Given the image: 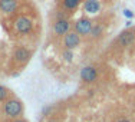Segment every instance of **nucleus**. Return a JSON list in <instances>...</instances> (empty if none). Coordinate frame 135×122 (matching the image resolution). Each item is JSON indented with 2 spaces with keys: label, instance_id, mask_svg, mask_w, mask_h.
<instances>
[{
  "label": "nucleus",
  "instance_id": "f257e3e1",
  "mask_svg": "<svg viewBox=\"0 0 135 122\" xmlns=\"http://www.w3.org/2000/svg\"><path fill=\"white\" fill-rule=\"evenodd\" d=\"M4 115L9 118H19L23 112V104L19 99H9L4 104Z\"/></svg>",
  "mask_w": 135,
  "mask_h": 122
},
{
  "label": "nucleus",
  "instance_id": "f03ea898",
  "mask_svg": "<svg viewBox=\"0 0 135 122\" xmlns=\"http://www.w3.org/2000/svg\"><path fill=\"white\" fill-rule=\"evenodd\" d=\"M15 27H16L17 33L26 35V33H30L32 27H33V23H32V20L29 17H26V16H19L15 22Z\"/></svg>",
  "mask_w": 135,
  "mask_h": 122
},
{
  "label": "nucleus",
  "instance_id": "7ed1b4c3",
  "mask_svg": "<svg viewBox=\"0 0 135 122\" xmlns=\"http://www.w3.org/2000/svg\"><path fill=\"white\" fill-rule=\"evenodd\" d=\"M81 43V37L76 32H68V35H65V39H63V45H65L66 49L72 50L73 47H76Z\"/></svg>",
  "mask_w": 135,
  "mask_h": 122
},
{
  "label": "nucleus",
  "instance_id": "20e7f679",
  "mask_svg": "<svg viewBox=\"0 0 135 122\" xmlns=\"http://www.w3.org/2000/svg\"><path fill=\"white\" fill-rule=\"evenodd\" d=\"M92 26L94 25H92V22L89 19H79L75 23V30L79 35H88V33H91Z\"/></svg>",
  "mask_w": 135,
  "mask_h": 122
},
{
  "label": "nucleus",
  "instance_id": "39448f33",
  "mask_svg": "<svg viewBox=\"0 0 135 122\" xmlns=\"http://www.w3.org/2000/svg\"><path fill=\"white\" fill-rule=\"evenodd\" d=\"M79 76H81V79L83 82H94L96 79V76H98V72H96V69L94 66H85L83 69H81V73H79Z\"/></svg>",
  "mask_w": 135,
  "mask_h": 122
},
{
  "label": "nucleus",
  "instance_id": "423d86ee",
  "mask_svg": "<svg viewBox=\"0 0 135 122\" xmlns=\"http://www.w3.org/2000/svg\"><path fill=\"white\" fill-rule=\"evenodd\" d=\"M70 29V23L66 19H57L53 23V32L56 35H66Z\"/></svg>",
  "mask_w": 135,
  "mask_h": 122
},
{
  "label": "nucleus",
  "instance_id": "0eeeda50",
  "mask_svg": "<svg viewBox=\"0 0 135 122\" xmlns=\"http://www.w3.org/2000/svg\"><path fill=\"white\" fill-rule=\"evenodd\" d=\"M13 57L16 62H26V60L30 59V50L25 46H19L17 49L15 50Z\"/></svg>",
  "mask_w": 135,
  "mask_h": 122
},
{
  "label": "nucleus",
  "instance_id": "6e6552de",
  "mask_svg": "<svg viewBox=\"0 0 135 122\" xmlns=\"http://www.w3.org/2000/svg\"><path fill=\"white\" fill-rule=\"evenodd\" d=\"M0 10L3 13H13L17 10V0H0Z\"/></svg>",
  "mask_w": 135,
  "mask_h": 122
},
{
  "label": "nucleus",
  "instance_id": "1a4fd4ad",
  "mask_svg": "<svg viewBox=\"0 0 135 122\" xmlns=\"http://www.w3.org/2000/svg\"><path fill=\"white\" fill-rule=\"evenodd\" d=\"M134 40H135V33H134L132 30H125V32H122V33L119 35V37H118V42H119L121 45H124V46L131 45Z\"/></svg>",
  "mask_w": 135,
  "mask_h": 122
},
{
  "label": "nucleus",
  "instance_id": "9d476101",
  "mask_svg": "<svg viewBox=\"0 0 135 122\" xmlns=\"http://www.w3.org/2000/svg\"><path fill=\"white\" fill-rule=\"evenodd\" d=\"M83 6H85V12L88 13H98L101 9V3L98 0H86Z\"/></svg>",
  "mask_w": 135,
  "mask_h": 122
},
{
  "label": "nucleus",
  "instance_id": "9b49d317",
  "mask_svg": "<svg viewBox=\"0 0 135 122\" xmlns=\"http://www.w3.org/2000/svg\"><path fill=\"white\" fill-rule=\"evenodd\" d=\"M79 2L81 0H63V7L66 10H75L79 6Z\"/></svg>",
  "mask_w": 135,
  "mask_h": 122
},
{
  "label": "nucleus",
  "instance_id": "f8f14e48",
  "mask_svg": "<svg viewBox=\"0 0 135 122\" xmlns=\"http://www.w3.org/2000/svg\"><path fill=\"white\" fill-rule=\"evenodd\" d=\"M9 96V89L6 88V86L0 85V102L6 101V98Z\"/></svg>",
  "mask_w": 135,
  "mask_h": 122
},
{
  "label": "nucleus",
  "instance_id": "ddd939ff",
  "mask_svg": "<svg viewBox=\"0 0 135 122\" xmlns=\"http://www.w3.org/2000/svg\"><path fill=\"white\" fill-rule=\"evenodd\" d=\"M91 35L94 37H98L102 35V26L101 25H96V26H92V30H91Z\"/></svg>",
  "mask_w": 135,
  "mask_h": 122
},
{
  "label": "nucleus",
  "instance_id": "4468645a",
  "mask_svg": "<svg viewBox=\"0 0 135 122\" xmlns=\"http://www.w3.org/2000/svg\"><path fill=\"white\" fill-rule=\"evenodd\" d=\"M72 57H73V53H72V50H70V49H66L65 52H63V59H65L66 62H70Z\"/></svg>",
  "mask_w": 135,
  "mask_h": 122
},
{
  "label": "nucleus",
  "instance_id": "2eb2a0df",
  "mask_svg": "<svg viewBox=\"0 0 135 122\" xmlns=\"http://www.w3.org/2000/svg\"><path fill=\"white\" fill-rule=\"evenodd\" d=\"M124 16H125V17H128V19H132L134 17V13L129 10V9H125V10H124Z\"/></svg>",
  "mask_w": 135,
  "mask_h": 122
},
{
  "label": "nucleus",
  "instance_id": "dca6fc26",
  "mask_svg": "<svg viewBox=\"0 0 135 122\" xmlns=\"http://www.w3.org/2000/svg\"><path fill=\"white\" fill-rule=\"evenodd\" d=\"M13 122H27V121H26V119H22V118H16Z\"/></svg>",
  "mask_w": 135,
  "mask_h": 122
},
{
  "label": "nucleus",
  "instance_id": "f3484780",
  "mask_svg": "<svg viewBox=\"0 0 135 122\" xmlns=\"http://www.w3.org/2000/svg\"><path fill=\"white\" fill-rule=\"evenodd\" d=\"M118 122H131V121H129V119H125V118H122V119H119Z\"/></svg>",
  "mask_w": 135,
  "mask_h": 122
},
{
  "label": "nucleus",
  "instance_id": "a211bd4d",
  "mask_svg": "<svg viewBox=\"0 0 135 122\" xmlns=\"http://www.w3.org/2000/svg\"><path fill=\"white\" fill-rule=\"evenodd\" d=\"M49 122H56V121H49Z\"/></svg>",
  "mask_w": 135,
  "mask_h": 122
}]
</instances>
